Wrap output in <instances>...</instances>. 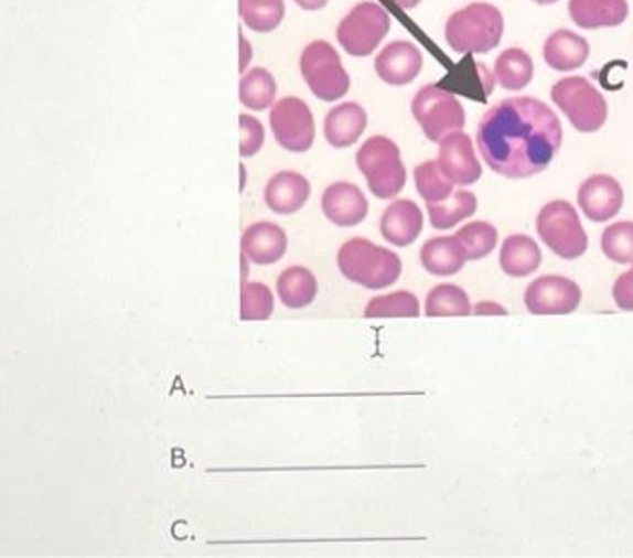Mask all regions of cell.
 Wrapping results in <instances>:
<instances>
[{"instance_id": "cell-1", "label": "cell", "mask_w": 633, "mask_h": 558, "mask_svg": "<svg viewBox=\"0 0 633 558\" xmlns=\"http://www.w3.org/2000/svg\"><path fill=\"white\" fill-rule=\"evenodd\" d=\"M476 142L494 173L523 180L541 174L552 163L564 143V127L545 101L507 98L483 115Z\"/></svg>"}, {"instance_id": "cell-2", "label": "cell", "mask_w": 633, "mask_h": 558, "mask_svg": "<svg viewBox=\"0 0 633 558\" xmlns=\"http://www.w3.org/2000/svg\"><path fill=\"white\" fill-rule=\"evenodd\" d=\"M342 276L367 290H383L403 276V261L397 253L366 238L347 239L337 254Z\"/></svg>"}, {"instance_id": "cell-3", "label": "cell", "mask_w": 633, "mask_h": 558, "mask_svg": "<svg viewBox=\"0 0 633 558\" xmlns=\"http://www.w3.org/2000/svg\"><path fill=\"white\" fill-rule=\"evenodd\" d=\"M505 21L502 11L487 2H474L449 17L446 41L460 55H485L500 46Z\"/></svg>"}, {"instance_id": "cell-4", "label": "cell", "mask_w": 633, "mask_h": 558, "mask_svg": "<svg viewBox=\"0 0 633 558\" xmlns=\"http://www.w3.org/2000/svg\"><path fill=\"white\" fill-rule=\"evenodd\" d=\"M357 168L378 200H391L406 187L407 171L400 149L391 138L372 137L357 152Z\"/></svg>"}, {"instance_id": "cell-5", "label": "cell", "mask_w": 633, "mask_h": 558, "mask_svg": "<svg viewBox=\"0 0 633 558\" xmlns=\"http://www.w3.org/2000/svg\"><path fill=\"white\" fill-rule=\"evenodd\" d=\"M536 233L543 244L565 261L579 259L588 250V234L578 211L567 200L545 203L536 218Z\"/></svg>"}, {"instance_id": "cell-6", "label": "cell", "mask_w": 633, "mask_h": 558, "mask_svg": "<svg viewBox=\"0 0 633 558\" xmlns=\"http://www.w3.org/2000/svg\"><path fill=\"white\" fill-rule=\"evenodd\" d=\"M552 101L579 132H598L609 118V104L583 76H567L552 87Z\"/></svg>"}, {"instance_id": "cell-7", "label": "cell", "mask_w": 633, "mask_h": 558, "mask_svg": "<svg viewBox=\"0 0 633 558\" xmlns=\"http://www.w3.org/2000/svg\"><path fill=\"white\" fill-rule=\"evenodd\" d=\"M302 78L310 92L322 101H337L350 92V75L342 66L341 56L326 41H313L301 55Z\"/></svg>"}, {"instance_id": "cell-8", "label": "cell", "mask_w": 633, "mask_h": 558, "mask_svg": "<svg viewBox=\"0 0 633 558\" xmlns=\"http://www.w3.org/2000/svg\"><path fill=\"white\" fill-rule=\"evenodd\" d=\"M412 117L431 142H442L451 132L462 131L468 118L462 101L440 86H423L411 104Z\"/></svg>"}, {"instance_id": "cell-9", "label": "cell", "mask_w": 633, "mask_h": 558, "mask_svg": "<svg viewBox=\"0 0 633 558\" xmlns=\"http://www.w3.org/2000/svg\"><path fill=\"white\" fill-rule=\"evenodd\" d=\"M391 19L377 2H361L355 6L337 28V41L347 55H372L389 33Z\"/></svg>"}, {"instance_id": "cell-10", "label": "cell", "mask_w": 633, "mask_h": 558, "mask_svg": "<svg viewBox=\"0 0 633 558\" xmlns=\"http://www.w3.org/2000/svg\"><path fill=\"white\" fill-rule=\"evenodd\" d=\"M270 127L277 143L287 151L307 152L315 142V120L307 101L285 97L271 107Z\"/></svg>"}, {"instance_id": "cell-11", "label": "cell", "mask_w": 633, "mask_h": 558, "mask_svg": "<svg viewBox=\"0 0 633 558\" xmlns=\"http://www.w3.org/2000/svg\"><path fill=\"white\" fill-rule=\"evenodd\" d=\"M523 301L534 315H568L579 309L583 290L565 276H539L528 285Z\"/></svg>"}, {"instance_id": "cell-12", "label": "cell", "mask_w": 633, "mask_h": 558, "mask_svg": "<svg viewBox=\"0 0 633 558\" xmlns=\"http://www.w3.org/2000/svg\"><path fill=\"white\" fill-rule=\"evenodd\" d=\"M578 203L590 222L604 224L621 213L624 191L621 183L610 174H592L579 185Z\"/></svg>"}, {"instance_id": "cell-13", "label": "cell", "mask_w": 633, "mask_h": 558, "mask_svg": "<svg viewBox=\"0 0 633 558\" xmlns=\"http://www.w3.org/2000/svg\"><path fill=\"white\" fill-rule=\"evenodd\" d=\"M438 163L454 185L469 187L482 178V163L478 160L473 140L468 132H451L440 142Z\"/></svg>"}, {"instance_id": "cell-14", "label": "cell", "mask_w": 633, "mask_h": 558, "mask_svg": "<svg viewBox=\"0 0 633 558\" xmlns=\"http://www.w3.org/2000/svg\"><path fill=\"white\" fill-rule=\"evenodd\" d=\"M422 53L415 44L406 41L387 44L375 58L378 78L395 87L411 84L422 72Z\"/></svg>"}, {"instance_id": "cell-15", "label": "cell", "mask_w": 633, "mask_h": 558, "mask_svg": "<svg viewBox=\"0 0 633 558\" xmlns=\"http://www.w3.org/2000/svg\"><path fill=\"white\" fill-rule=\"evenodd\" d=\"M322 213L337 227H355L367 218L369 203L355 183L335 182L322 194Z\"/></svg>"}, {"instance_id": "cell-16", "label": "cell", "mask_w": 633, "mask_h": 558, "mask_svg": "<svg viewBox=\"0 0 633 558\" xmlns=\"http://www.w3.org/2000/svg\"><path fill=\"white\" fill-rule=\"evenodd\" d=\"M423 214L412 200H395L380 218V234L387 244L409 247L422 233Z\"/></svg>"}, {"instance_id": "cell-17", "label": "cell", "mask_w": 633, "mask_h": 558, "mask_svg": "<svg viewBox=\"0 0 633 558\" xmlns=\"http://www.w3.org/2000/svg\"><path fill=\"white\" fill-rule=\"evenodd\" d=\"M288 249L285 228L271 222H257L243 233L242 250L251 264L271 265L281 261Z\"/></svg>"}, {"instance_id": "cell-18", "label": "cell", "mask_w": 633, "mask_h": 558, "mask_svg": "<svg viewBox=\"0 0 633 558\" xmlns=\"http://www.w3.org/2000/svg\"><path fill=\"white\" fill-rule=\"evenodd\" d=\"M312 194L310 182L296 171H281L268 180L265 187V202L276 214L297 213L307 205Z\"/></svg>"}, {"instance_id": "cell-19", "label": "cell", "mask_w": 633, "mask_h": 558, "mask_svg": "<svg viewBox=\"0 0 633 558\" xmlns=\"http://www.w3.org/2000/svg\"><path fill=\"white\" fill-rule=\"evenodd\" d=\"M568 13L581 30L618 28L629 19V0H570Z\"/></svg>"}, {"instance_id": "cell-20", "label": "cell", "mask_w": 633, "mask_h": 558, "mask_svg": "<svg viewBox=\"0 0 633 558\" xmlns=\"http://www.w3.org/2000/svg\"><path fill=\"white\" fill-rule=\"evenodd\" d=\"M590 56V44L584 36L570 30L554 31L543 47V58L556 72L570 73L584 66Z\"/></svg>"}, {"instance_id": "cell-21", "label": "cell", "mask_w": 633, "mask_h": 558, "mask_svg": "<svg viewBox=\"0 0 633 558\" xmlns=\"http://www.w3.org/2000/svg\"><path fill=\"white\" fill-rule=\"evenodd\" d=\"M367 115L357 101H344L333 107L324 118V137L335 149L350 148L366 131Z\"/></svg>"}, {"instance_id": "cell-22", "label": "cell", "mask_w": 633, "mask_h": 558, "mask_svg": "<svg viewBox=\"0 0 633 558\" xmlns=\"http://www.w3.org/2000/svg\"><path fill=\"white\" fill-rule=\"evenodd\" d=\"M468 261V253L457 236H437L428 239L420 250V264L429 275L437 278L458 275Z\"/></svg>"}, {"instance_id": "cell-23", "label": "cell", "mask_w": 633, "mask_h": 558, "mask_svg": "<svg viewBox=\"0 0 633 558\" xmlns=\"http://www.w3.org/2000/svg\"><path fill=\"white\" fill-rule=\"evenodd\" d=\"M543 254L536 239L527 234H513L503 242L500 267L511 278H527L541 267Z\"/></svg>"}, {"instance_id": "cell-24", "label": "cell", "mask_w": 633, "mask_h": 558, "mask_svg": "<svg viewBox=\"0 0 633 558\" xmlns=\"http://www.w3.org/2000/svg\"><path fill=\"white\" fill-rule=\"evenodd\" d=\"M319 292L315 275L307 267H288L277 278V294L288 309H304L315 301Z\"/></svg>"}, {"instance_id": "cell-25", "label": "cell", "mask_w": 633, "mask_h": 558, "mask_svg": "<svg viewBox=\"0 0 633 558\" xmlns=\"http://www.w3.org/2000/svg\"><path fill=\"white\" fill-rule=\"evenodd\" d=\"M534 62L527 51L508 47L497 56L494 78L507 92H522L533 82Z\"/></svg>"}, {"instance_id": "cell-26", "label": "cell", "mask_w": 633, "mask_h": 558, "mask_svg": "<svg viewBox=\"0 0 633 558\" xmlns=\"http://www.w3.org/2000/svg\"><path fill=\"white\" fill-rule=\"evenodd\" d=\"M478 211L476 194L465 189L454 191L451 198L440 203H428L429 219L437 230H449L462 224L463 219L473 218Z\"/></svg>"}, {"instance_id": "cell-27", "label": "cell", "mask_w": 633, "mask_h": 558, "mask_svg": "<svg viewBox=\"0 0 633 558\" xmlns=\"http://www.w3.org/2000/svg\"><path fill=\"white\" fill-rule=\"evenodd\" d=\"M473 314L469 294L458 285H437L426 298L428 318H468Z\"/></svg>"}, {"instance_id": "cell-28", "label": "cell", "mask_w": 633, "mask_h": 558, "mask_svg": "<svg viewBox=\"0 0 633 558\" xmlns=\"http://www.w3.org/2000/svg\"><path fill=\"white\" fill-rule=\"evenodd\" d=\"M277 95L276 78L265 67H254L239 82V100L254 111H265Z\"/></svg>"}, {"instance_id": "cell-29", "label": "cell", "mask_w": 633, "mask_h": 558, "mask_svg": "<svg viewBox=\"0 0 633 558\" xmlns=\"http://www.w3.org/2000/svg\"><path fill=\"white\" fill-rule=\"evenodd\" d=\"M420 301L409 290H397L391 294L377 296L367 301L364 318L384 320V318H418Z\"/></svg>"}, {"instance_id": "cell-30", "label": "cell", "mask_w": 633, "mask_h": 558, "mask_svg": "<svg viewBox=\"0 0 633 558\" xmlns=\"http://www.w3.org/2000/svg\"><path fill=\"white\" fill-rule=\"evenodd\" d=\"M239 15L250 30L270 33L285 19V0H239Z\"/></svg>"}, {"instance_id": "cell-31", "label": "cell", "mask_w": 633, "mask_h": 558, "mask_svg": "<svg viewBox=\"0 0 633 558\" xmlns=\"http://www.w3.org/2000/svg\"><path fill=\"white\" fill-rule=\"evenodd\" d=\"M415 185L426 203H440L451 198L454 183L446 176L438 160H429L415 169Z\"/></svg>"}, {"instance_id": "cell-32", "label": "cell", "mask_w": 633, "mask_h": 558, "mask_svg": "<svg viewBox=\"0 0 633 558\" xmlns=\"http://www.w3.org/2000/svg\"><path fill=\"white\" fill-rule=\"evenodd\" d=\"M454 236L468 253L469 261L485 259L496 249L497 228L489 222H469Z\"/></svg>"}, {"instance_id": "cell-33", "label": "cell", "mask_w": 633, "mask_h": 558, "mask_svg": "<svg viewBox=\"0 0 633 558\" xmlns=\"http://www.w3.org/2000/svg\"><path fill=\"white\" fill-rule=\"evenodd\" d=\"M604 256L618 265H633V222H615L601 236Z\"/></svg>"}, {"instance_id": "cell-34", "label": "cell", "mask_w": 633, "mask_h": 558, "mask_svg": "<svg viewBox=\"0 0 633 558\" xmlns=\"http://www.w3.org/2000/svg\"><path fill=\"white\" fill-rule=\"evenodd\" d=\"M273 314V294L267 285L245 281L242 287L243 321H265Z\"/></svg>"}, {"instance_id": "cell-35", "label": "cell", "mask_w": 633, "mask_h": 558, "mask_svg": "<svg viewBox=\"0 0 633 558\" xmlns=\"http://www.w3.org/2000/svg\"><path fill=\"white\" fill-rule=\"evenodd\" d=\"M239 129H242V142H239V154L243 158H250L261 151L265 143V129L257 118L250 115L239 117Z\"/></svg>"}, {"instance_id": "cell-36", "label": "cell", "mask_w": 633, "mask_h": 558, "mask_svg": "<svg viewBox=\"0 0 633 558\" xmlns=\"http://www.w3.org/2000/svg\"><path fill=\"white\" fill-rule=\"evenodd\" d=\"M613 301L624 312H633V267L629 272L619 276L613 283Z\"/></svg>"}, {"instance_id": "cell-37", "label": "cell", "mask_w": 633, "mask_h": 558, "mask_svg": "<svg viewBox=\"0 0 633 558\" xmlns=\"http://www.w3.org/2000/svg\"><path fill=\"white\" fill-rule=\"evenodd\" d=\"M473 314L476 315H507V309H503L502 304L496 301H480L473 309Z\"/></svg>"}, {"instance_id": "cell-38", "label": "cell", "mask_w": 633, "mask_h": 558, "mask_svg": "<svg viewBox=\"0 0 633 558\" xmlns=\"http://www.w3.org/2000/svg\"><path fill=\"white\" fill-rule=\"evenodd\" d=\"M330 0H296L297 6H301L302 10L316 11L322 10Z\"/></svg>"}, {"instance_id": "cell-39", "label": "cell", "mask_w": 633, "mask_h": 558, "mask_svg": "<svg viewBox=\"0 0 633 558\" xmlns=\"http://www.w3.org/2000/svg\"><path fill=\"white\" fill-rule=\"evenodd\" d=\"M398 8H403V10H412V8H417L422 0H393Z\"/></svg>"}, {"instance_id": "cell-40", "label": "cell", "mask_w": 633, "mask_h": 558, "mask_svg": "<svg viewBox=\"0 0 633 558\" xmlns=\"http://www.w3.org/2000/svg\"><path fill=\"white\" fill-rule=\"evenodd\" d=\"M533 2H536V4L539 6H550L556 4V2H559V0H533Z\"/></svg>"}]
</instances>
